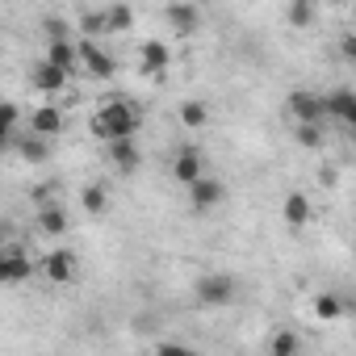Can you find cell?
<instances>
[{
	"label": "cell",
	"instance_id": "6da1fadb",
	"mask_svg": "<svg viewBox=\"0 0 356 356\" xmlns=\"http://www.w3.org/2000/svg\"><path fill=\"white\" fill-rule=\"evenodd\" d=\"M138 126H143V113L126 97H113L92 113V134L97 138H130V134H138Z\"/></svg>",
	"mask_w": 356,
	"mask_h": 356
},
{
	"label": "cell",
	"instance_id": "83f0119b",
	"mask_svg": "<svg viewBox=\"0 0 356 356\" xmlns=\"http://www.w3.org/2000/svg\"><path fill=\"white\" fill-rule=\"evenodd\" d=\"M59 189H63L59 181H38V185L30 189V197H34L38 206H47V202H59Z\"/></svg>",
	"mask_w": 356,
	"mask_h": 356
},
{
	"label": "cell",
	"instance_id": "2e32d148",
	"mask_svg": "<svg viewBox=\"0 0 356 356\" xmlns=\"http://www.w3.org/2000/svg\"><path fill=\"white\" fill-rule=\"evenodd\" d=\"M72 222H67V210L59 206V202H47V206H38V231L42 235H63Z\"/></svg>",
	"mask_w": 356,
	"mask_h": 356
},
{
	"label": "cell",
	"instance_id": "484cf974",
	"mask_svg": "<svg viewBox=\"0 0 356 356\" xmlns=\"http://www.w3.org/2000/svg\"><path fill=\"white\" fill-rule=\"evenodd\" d=\"M314 314H318L323 323H335V318L343 314V306H339L335 293H318V298H314Z\"/></svg>",
	"mask_w": 356,
	"mask_h": 356
},
{
	"label": "cell",
	"instance_id": "9c48e42d",
	"mask_svg": "<svg viewBox=\"0 0 356 356\" xmlns=\"http://www.w3.org/2000/svg\"><path fill=\"white\" fill-rule=\"evenodd\" d=\"M163 22H168L176 34H193V30L202 26V13H197V5H189V0H172V5L163 9Z\"/></svg>",
	"mask_w": 356,
	"mask_h": 356
},
{
	"label": "cell",
	"instance_id": "603a6c76",
	"mask_svg": "<svg viewBox=\"0 0 356 356\" xmlns=\"http://www.w3.org/2000/svg\"><path fill=\"white\" fill-rule=\"evenodd\" d=\"M293 126H298V143H302V147H323L327 122H293Z\"/></svg>",
	"mask_w": 356,
	"mask_h": 356
},
{
	"label": "cell",
	"instance_id": "3957f363",
	"mask_svg": "<svg viewBox=\"0 0 356 356\" xmlns=\"http://www.w3.org/2000/svg\"><path fill=\"white\" fill-rule=\"evenodd\" d=\"M193 298L202 306H231L235 302V277L231 273H206V277H197Z\"/></svg>",
	"mask_w": 356,
	"mask_h": 356
},
{
	"label": "cell",
	"instance_id": "ba28073f",
	"mask_svg": "<svg viewBox=\"0 0 356 356\" xmlns=\"http://www.w3.org/2000/svg\"><path fill=\"white\" fill-rule=\"evenodd\" d=\"M42 277H47V281H55V285H67V281L76 277V256H72L67 248L47 252V256H42Z\"/></svg>",
	"mask_w": 356,
	"mask_h": 356
},
{
	"label": "cell",
	"instance_id": "52a82bcc",
	"mask_svg": "<svg viewBox=\"0 0 356 356\" xmlns=\"http://www.w3.org/2000/svg\"><path fill=\"white\" fill-rule=\"evenodd\" d=\"M67 80H72V72H63V67H55V63H47V59L34 63V72H30V84H34V92H42V97L63 92Z\"/></svg>",
	"mask_w": 356,
	"mask_h": 356
},
{
	"label": "cell",
	"instance_id": "7a4b0ae2",
	"mask_svg": "<svg viewBox=\"0 0 356 356\" xmlns=\"http://www.w3.org/2000/svg\"><path fill=\"white\" fill-rule=\"evenodd\" d=\"M76 59H80V67L88 72V80H113V72H118V59H113L97 38L76 42Z\"/></svg>",
	"mask_w": 356,
	"mask_h": 356
},
{
	"label": "cell",
	"instance_id": "f1b7e54d",
	"mask_svg": "<svg viewBox=\"0 0 356 356\" xmlns=\"http://www.w3.org/2000/svg\"><path fill=\"white\" fill-rule=\"evenodd\" d=\"M42 34H47V42H51V38H67V22L55 17V13H47V17H42Z\"/></svg>",
	"mask_w": 356,
	"mask_h": 356
},
{
	"label": "cell",
	"instance_id": "ac0fdd59",
	"mask_svg": "<svg viewBox=\"0 0 356 356\" xmlns=\"http://www.w3.org/2000/svg\"><path fill=\"white\" fill-rule=\"evenodd\" d=\"M134 26V9L130 5H109L105 9V34H126Z\"/></svg>",
	"mask_w": 356,
	"mask_h": 356
},
{
	"label": "cell",
	"instance_id": "ffe728a7",
	"mask_svg": "<svg viewBox=\"0 0 356 356\" xmlns=\"http://www.w3.org/2000/svg\"><path fill=\"white\" fill-rule=\"evenodd\" d=\"M268 352H273V356H298V352H302V335H298V331H277V335L268 339Z\"/></svg>",
	"mask_w": 356,
	"mask_h": 356
},
{
	"label": "cell",
	"instance_id": "f546056e",
	"mask_svg": "<svg viewBox=\"0 0 356 356\" xmlns=\"http://www.w3.org/2000/svg\"><path fill=\"white\" fill-rule=\"evenodd\" d=\"M339 59H343V63H352V59H356V38H352V34H343V38H339Z\"/></svg>",
	"mask_w": 356,
	"mask_h": 356
},
{
	"label": "cell",
	"instance_id": "4dcf8cb0",
	"mask_svg": "<svg viewBox=\"0 0 356 356\" xmlns=\"http://www.w3.org/2000/svg\"><path fill=\"white\" fill-rule=\"evenodd\" d=\"M318 181H323V185H327V189H331V185H335V181H339V176H335V168H318Z\"/></svg>",
	"mask_w": 356,
	"mask_h": 356
},
{
	"label": "cell",
	"instance_id": "7c38bea8",
	"mask_svg": "<svg viewBox=\"0 0 356 356\" xmlns=\"http://www.w3.org/2000/svg\"><path fill=\"white\" fill-rule=\"evenodd\" d=\"M172 176H176L181 185L197 181V176H202V151H197V147H181V151L172 155Z\"/></svg>",
	"mask_w": 356,
	"mask_h": 356
},
{
	"label": "cell",
	"instance_id": "4fadbf2b",
	"mask_svg": "<svg viewBox=\"0 0 356 356\" xmlns=\"http://www.w3.org/2000/svg\"><path fill=\"white\" fill-rule=\"evenodd\" d=\"M30 130H34V134H47V138H59V130H63V109H59V105H38V109L30 113Z\"/></svg>",
	"mask_w": 356,
	"mask_h": 356
},
{
	"label": "cell",
	"instance_id": "5bb4252c",
	"mask_svg": "<svg viewBox=\"0 0 356 356\" xmlns=\"http://www.w3.org/2000/svg\"><path fill=\"white\" fill-rule=\"evenodd\" d=\"M13 147H17V151H22V159H30V163L51 159V138H47V134H34V130L13 134Z\"/></svg>",
	"mask_w": 356,
	"mask_h": 356
},
{
	"label": "cell",
	"instance_id": "8992f818",
	"mask_svg": "<svg viewBox=\"0 0 356 356\" xmlns=\"http://www.w3.org/2000/svg\"><path fill=\"white\" fill-rule=\"evenodd\" d=\"M185 189H189V202H193V210H197V214H206V210L222 206V197H227L222 181H214V176H197V181H189Z\"/></svg>",
	"mask_w": 356,
	"mask_h": 356
},
{
	"label": "cell",
	"instance_id": "30bf717a",
	"mask_svg": "<svg viewBox=\"0 0 356 356\" xmlns=\"http://www.w3.org/2000/svg\"><path fill=\"white\" fill-rule=\"evenodd\" d=\"M323 101H327V122H339V126L356 122V97H352V88H335Z\"/></svg>",
	"mask_w": 356,
	"mask_h": 356
},
{
	"label": "cell",
	"instance_id": "5b68a950",
	"mask_svg": "<svg viewBox=\"0 0 356 356\" xmlns=\"http://www.w3.org/2000/svg\"><path fill=\"white\" fill-rule=\"evenodd\" d=\"M285 113L293 122H327V101L314 88H293L289 101H285Z\"/></svg>",
	"mask_w": 356,
	"mask_h": 356
},
{
	"label": "cell",
	"instance_id": "d4e9b609",
	"mask_svg": "<svg viewBox=\"0 0 356 356\" xmlns=\"http://www.w3.org/2000/svg\"><path fill=\"white\" fill-rule=\"evenodd\" d=\"M80 206H84L88 214H105V206H109V197H105V185H88V189L80 193Z\"/></svg>",
	"mask_w": 356,
	"mask_h": 356
},
{
	"label": "cell",
	"instance_id": "cb8c5ba5",
	"mask_svg": "<svg viewBox=\"0 0 356 356\" xmlns=\"http://www.w3.org/2000/svg\"><path fill=\"white\" fill-rule=\"evenodd\" d=\"M181 122H185L189 130H197V126L210 122V109H206L202 101H185V105H181Z\"/></svg>",
	"mask_w": 356,
	"mask_h": 356
},
{
	"label": "cell",
	"instance_id": "277c9868",
	"mask_svg": "<svg viewBox=\"0 0 356 356\" xmlns=\"http://www.w3.org/2000/svg\"><path fill=\"white\" fill-rule=\"evenodd\" d=\"M30 273H34V264L22 243H0V285H22V281H30Z\"/></svg>",
	"mask_w": 356,
	"mask_h": 356
},
{
	"label": "cell",
	"instance_id": "8fae6325",
	"mask_svg": "<svg viewBox=\"0 0 356 356\" xmlns=\"http://www.w3.org/2000/svg\"><path fill=\"white\" fill-rule=\"evenodd\" d=\"M105 155L118 172H134L138 168V147H134V134L130 138H105Z\"/></svg>",
	"mask_w": 356,
	"mask_h": 356
},
{
	"label": "cell",
	"instance_id": "44dd1931",
	"mask_svg": "<svg viewBox=\"0 0 356 356\" xmlns=\"http://www.w3.org/2000/svg\"><path fill=\"white\" fill-rule=\"evenodd\" d=\"M17 105L13 101H0V151H5L9 143H13V130H17Z\"/></svg>",
	"mask_w": 356,
	"mask_h": 356
},
{
	"label": "cell",
	"instance_id": "e0dca14e",
	"mask_svg": "<svg viewBox=\"0 0 356 356\" xmlns=\"http://www.w3.org/2000/svg\"><path fill=\"white\" fill-rule=\"evenodd\" d=\"M47 63H55V67H63V72H76V42L72 38H51L47 42Z\"/></svg>",
	"mask_w": 356,
	"mask_h": 356
},
{
	"label": "cell",
	"instance_id": "4316f807",
	"mask_svg": "<svg viewBox=\"0 0 356 356\" xmlns=\"http://www.w3.org/2000/svg\"><path fill=\"white\" fill-rule=\"evenodd\" d=\"M80 30H84V38H101L105 34V9H88L80 17Z\"/></svg>",
	"mask_w": 356,
	"mask_h": 356
},
{
	"label": "cell",
	"instance_id": "1f68e13d",
	"mask_svg": "<svg viewBox=\"0 0 356 356\" xmlns=\"http://www.w3.org/2000/svg\"><path fill=\"white\" fill-rule=\"evenodd\" d=\"M0 51H5V47H0Z\"/></svg>",
	"mask_w": 356,
	"mask_h": 356
},
{
	"label": "cell",
	"instance_id": "d6986e66",
	"mask_svg": "<svg viewBox=\"0 0 356 356\" xmlns=\"http://www.w3.org/2000/svg\"><path fill=\"white\" fill-rule=\"evenodd\" d=\"M281 214H285L289 227H306V222H310V202H306L302 193H289L285 206H281Z\"/></svg>",
	"mask_w": 356,
	"mask_h": 356
},
{
	"label": "cell",
	"instance_id": "7402d4cb",
	"mask_svg": "<svg viewBox=\"0 0 356 356\" xmlns=\"http://www.w3.org/2000/svg\"><path fill=\"white\" fill-rule=\"evenodd\" d=\"M289 26L310 30L314 26V0H289Z\"/></svg>",
	"mask_w": 356,
	"mask_h": 356
},
{
	"label": "cell",
	"instance_id": "9a60e30c",
	"mask_svg": "<svg viewBox=\"0 0 356 356\" xmlns=\"http://www.w3.org/2000/svg\"><path fill=\"white\" fill-rule=\"evenodd\" d=\"M138 55H143V76H159V72L172 63V51H168L159 38H147V42L138 47Z\"/></svg>",
	"mask_w": 356,
	"mask_h": 356
}]
</instances>
